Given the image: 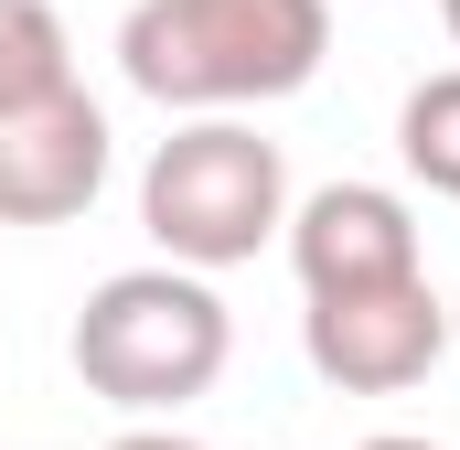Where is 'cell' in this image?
Wrapping results in <instances>:
<instances>
[{"instance_id":"cell-1","label":"cell","mask_w":460,"mask_h":450,"mask_svg":"<svg viewBox=\"0 0 460 450\" xmlns=\"http://www.w3.org/2000/svg\"><path fill=\"white\" fill-rule=\"evenodd\" d=\"M332 0H128L118 76L172 118H246L322 76Z\"/></svg>"},{"instance_id":"cell-2","label":"cell","mask_w":460,"mask_h":450,"mask_svg":"<svg viewBox=\"0 0 460 450\" xmlns=\"http://www.w3.org/2000/svg\"><path fill=\"white\" fill-rule=\"evenodd\" d=\"M226 354H235L226 290H215L204 268H172V257L97 279V290L75 301V333H65L75 386L108 397V408H128V418H172V408L215 397Z\"/></svg>"},{"instance_id":"cell-3","label":"cell","mask_w":460,"mask_h":450,"mask_svg":"<svg viewBox=\"0 0 460 450\" xmlns=\"http://www.w3.org/2000/svg\"><path fill=\"white\" fill-rule=\"evenodd\" d=\"M139 225L172 268H246L279 225H289V161L279 140H257L246 118H182L150 161H139Z\"/></svg>"},{"instance_id":"cell-4","label":"cell","mask_w":460,"mask_h":450,"mask_svg":"<svg viewBox=\"0 0 460 450\" xmlns=\"http://www.w3.org/2000/svg\"><path fill=\"white\" fill-rule=\"evenodd\" d=\"M300 354L322 386L343 397H407L429 386V364L450 354V301L429 290V268L407 279H375V290H322L300 311Z\"/></svg>"},{"instance_id":"cell-5","label":"cell","mask_w":460,"mask_h":450,"mask_svg":"<svg viewBox=\"0 0 460 450\" xmlns=\"http://www.w3.org/2000/svg\"><path fill=\"white\" fill-rule=\"evenodd\" d=\"M108 161H118V140L86 86L0 108V225H75L108 194Z\"/></svg>"},{"instance_id":"cell-6","label":"cell","mask_w":460,"mask_h":450,"mask_svg":"<svg viewBox=\"0 0 460 450\" xmlns=\"http://www.w3.org/2000/svg\"><path fill=\"white\" fill-rule=\"evenodd\" d=\"M279 236H289V268H300L311 301H322V290H375V279L429 268V257H418V215H407V194H385V183H322V194L289 204Z\"/></svg>"},{"instance_id":"cell-7","label":"cell","mask_w":460,"mask_h":450,"mask_svg":"<svg viewBox=\"0 0 460 450\" xmlns=\"http://www.w3.org/2000/svg\"><path fill=\"white\" fill-rule=\"evenodd\" d=\"M396 161H407L429 194H450V204H460V65L407 86V108H396Z\"/></svg>"},{"instance_id":"cell-8","label":"cell","mask_w":460,"mask_h":450,"mask_svg":"<svg viewBox=\"0 0 460 450\" xmlns=\"http://www.w3.org/2000/svg\"><path fill=\"white\" fill-rule=\"evenodd\" d=\"M54 86H75V43H65V22H54L43 0H0V108L54 97Z\"/></svg>"},{"instance_id":"cell-9","label":"cell","mask_w":460,"mask_h":450,"mask_svg":"<svg viewBox=\"0 0 460 450\" xmlns=\"http://www.w3.org/2000/svg\"><path fill=\"white\" fill-rule=\"evenodd\" d=\"M108 450H204V440H182V429H118Z\"/></svg>"},{"instance_id":"cell-10","label":"cell","mask_w":460,"mask_h":450,"mask_svg":"<svg viewBox=\"0 0 460 450\" xmlns=\"http://www.w3.org/2000/svg\"><path fill=\"white\" fill-rule=\"evenodd\" d=\"M353 450H439V440H418V429H375V440H353Z\"/></svg>"},{"instance_id":"cell-11","label":"cell","mask_w":460,"mask_h":450,"mask_svg":"<svg viewBox=\"0 0 460 450\" xmlns=\"http://www.w3.org/2000/svg\"><path fill=\"white\" fill-rule=\"evenodd\" d=\"M439 22H450V43H460V0H439Z\"/></svg>"},{"instance_id":"cell-12","label":"cell","mask_w":460,"mask_h":450,"mask_svg":"<svg viewBox=\"0 0 460 450\" xmlns=\"http://www.w3.org/2000/svg\"><path fill=\"white\" fill-rule=\"evenodd\" d=\"M450 343H460V301H450Z\"/></svg>"}]
</instances>
